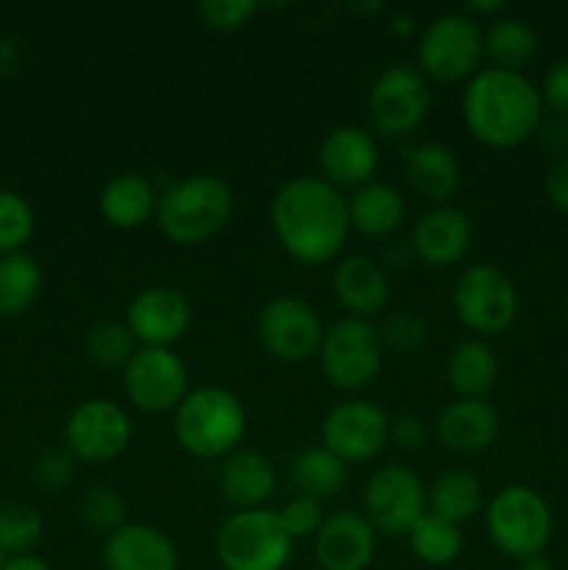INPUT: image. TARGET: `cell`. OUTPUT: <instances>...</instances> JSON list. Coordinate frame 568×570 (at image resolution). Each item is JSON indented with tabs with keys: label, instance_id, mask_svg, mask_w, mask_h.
I'll list each match as a JSON object with an SVG mask.
<instances>
[{
	"label": "cell",
	"instance_id": "obj_1",
	"mask_svg": "<svg viewBox=\"0 0 568 570\" xmlns=\"http://www.w3.org/2000/svg\"><path fill=\"white\" fill-rule=\"evenodd\" d=\"M271 223L282 248L304 265H323L351 234L349 200L323 178H293L276 193Z\"/></svg>",
	"mask_w": 568,
	"mask_h": 570
},
{
	"label": "cell",
	"instance_id": "obj_2",
	"mask_svg": "<svg viewBox=\"0 0 568 570\" xmlns=\"http://www.w3.org/2000/svg\"><path fill=\"white\" fill-rule=\"evenodd\" d=\"M462 117L468 131L488 148H516L538 131L543 100L523 72L488 67L466 87Z\"/></svg>",
	"mask_w": 568,
	"mask_h": 570
},
{
	"label": "cell",
	"instance_id": "obj_3",
	"mask_svg": "<svg viewBox=\"0 0 568 570\" xmlns=\"http://www.w3.org/2000/svg\"><path fill=\"white\" fill-rule=\"evenodd\" d=\"M178 445L198 460H217L237 451L245 434L243 401L226 387L189 390L173 417Z\"/></svg>",
	"mask_w": 568,
	"mask_h": 570
},
{
	"label": "cell",
	"instance_id": "obj_4",
	"mask_svg": "<svg viewBox=\"0 0 568 570\" xmlns=\"http://www.w3.org/2000/svg\"><path fill=\"white\" fill-rule=\"evenodd\" d=\"M232 189L223 178L200 173L173 184L156 204V220L167 239L198 245L215 237L232 217Z\"/></svg>",
	"mask_w": 568,
	"mask_h": 570
},
{
	"label": "cell",
	"instance_id": "obj_5",
	"mask_svg": "<svg viewBox=\"0 0 568 570\" xmlns=\"http://www.w3.org/2000/svg\"><path fill=\"white\" fill-rule=\"evenodd\" d=\"M215 549L226 570H282L293 554V538L278 512L245 510L223 523Z\"/></svg>",
	"mask_w": 568,
	"mask_h": 570
},
{
	"label": "cell",
	"instance_id": "obj_6",
	"mask_svg": "<svg viewBox=\"0 0 568 570\" xmlns=\"http://www.w3.org/2000/svg\"><path fill=\"white\" fill-rule=\"evenodd\" d=\"M488 532L507 557L543 554L551 540V510L543 495L523 484L499 490L488 504Z\"/></svg>",
	"mask_w": 568,
	"mask_h": 570
},
{
	"label": "cell",
	"instance_id": "obj_7",
	"mask_svg": "<svg viewBox=\"0 0 568 570\" xmlns=\"http://www.w3.org/2000/svg\"><path fill=\"white\" fill-rule=\"evenodd\" d=\"M484 37L468 14H443L418 37V61L429 78L457 83L479 72Z\"/></svg>",
	"mask_w": 568,
	"mask_h": 570
},
{
	"label": "cell",
	"instance_id": "obj_8",
	"mask_svg": "<svg viewBox=\"0 0 568 570\" xmlns=\"http://www.w3.org/2000/svg\"><path fill=\"white\" fill-rule=\"evenodd\" d=\"M382 351L376 326L360 317H345L323 332L317 360L329 384L337 390H362L382 371Z\"/></svg>",
	"mask_w": 568,
	"mask_h": 570
},
{
	"label": "cell",
	"instance_id": "obj_9",
	"mask_svg": "<svg viewBox=\"0 0 568 570\" xmlns=\"http://www.w3.org/2000/svg\"><path fill=\"white\" fill-rule=\"evenodd\" d=\"M454 312L477 334H501L518 315V293L505 271L496 265H473L454 284Z\"/></svg>",
	"mask_w": 568,
	"mask_h": 570
},
{
	"label": "cell",
	"instance_id": "obj_10",
	"mask_svg": "<svg viewBox=\"0 0 568 570\" xmlns=\"http://www.w3.org/2000/svg\"><path fill=\"white\" fill-rule=\"evenodd\" d=\"M362 504L373 532L407 538L410 529L427 515V488L410 468L388 465L368 479Z\"/></svg>",
	"mask_w": 568,
	"mask_h": 570
},
{
	"label": "cell",
	"instance_id": "obj_11",
	"mask_svg": "<svg viewBox=\"0 0 568 570\" xmlns=\"http://www.w3.org/2000/svg\"><path fill=\"white\" fill-rule=\"evenodd\" d=\"M429 89L418 70L404 65L388 67L368 92V117L382 137H407L427 117Z\"/></svg>",
	"mask_w": 568,
	"mask_h": 570
},
{
	"label": "cell",
	"instance_id": "obj_12",
	"mask_svg": "<svg viewBox=\"0 0 568 570\" xmlns=\"http://www.w3.org/2000/svg\"><path fill=\"white\" fill-rule=\"evenodd\" d=\"M123 387L137 410L161 415L187 399V367L170 348H139L123 367Z\"/></svg>",
	"mask_w": 568,
	"mask_h": 570
},
{
	"label": "cell",
	"instance_id": "obj_13",
	"mask_svg": "<svg viewBox=\"0 0 568 570\" xmlns=\"http://www.w3.org/2000/svg\"><path fill=\"white\" fill-rule=\"evenodd\" d=\"M256 332L267 354L282 362L310 360L323 343L321 317L306 301L298 298H273L262 306Z\"/></svg>",
	"mask_w": 568,
	"mask_h": 570
},
{
	"label": "cell",
	"instance_id": "obj_14",
	"mask_svg": "<svg viewBox=\"0 0 568 570\" xmlns=\"http://www.w3.org/2000/svg\"><path fill=\"white\" fill-rule=\"evenodd\" d=\"M67 451L84 462H109L131 443V421L115 401H84L67 417Z\"/></svg>",
	"mask_w": 568,
	"mask_h": 570
},
{
	"label": "cell",
	"instance_id": "obj_15",
	"mask_svg": "<svg viewBox=\"0 0 568 570\" xmlns=\"http://www.w3.org/2000/svg\"><path fill=\"white\" fill-rule=\"evenodd\" d=\"M390 440V421L371 401H343L321 426V445L343 462L373 460Z\"/></svg>",
	"mask_w": 568,
	"mask_h": 570
},
{
	"label": "cell",
	"instance_id": "obj_16",
	"mask_svg": "<svg viewBox=\"0 0 568 570\" xmlns=\"http://www.w3.org/2000/svg\"><path fill=\"white\" fill-rule=\"evenodd\" d=\"M323 181L334 189H360L371 184L379 167L376 139L356 126H340L329 134L317 150Z\"/></svg>",
	"mask_w": 568,
	"mask_h": 570
},
{
	"label": "cell",
	"instance_id": "obj_17",
	"mask_svg": "<svg viewBox=\"0 0 568 570\" xmlns=\"http://www.w3.org/2000/svg\"><path fill=\"white\" fill-rule=\"evenodd\" d=\"M128 332L145 348H170L189 326V301L173 287H148L128 304Z\"/></svg>",
	"mask_w": 568,
	"mask_h": 570
},
{
	"label": "cell",
	"instance_id": "obj_18",
	"mask_svg": "<svg viewBox=\"0 0 568 570\" xmlns=\"http://www.w3.org/2000/svg\"><path fill=\"white\" fill-rule=\"evenodd\" d=\"M376 554V532L360 512H334L315 534V560L323 570H368Z\"/></svg>",
	"mask_w": 568,
	"mask_h": 570
},
{
	"label": "cell",
	"instance_id": "obj_19",
	"mask_svg": "<svg viewBox=\"0 0 568 570\" xmlns=\"http://www.w3.org/2000/svg\"><path fill=\"white\" fill-rule=\"evenodd\" d=\"M106 570H178V549L161 529L126 523L106 538Z\"/></svg>",
	"mask_w": 568,
	"mask_h": 570
},
{
	"label": "cell",
	"instance_id": "obj_20",
	"mask_svg": "<svg viewBox=\"0 0 568 570\" xmlns=\"http://www.w3.org/2000/svg\"><path fill=\"white\" fill-rule=\"evenodd\" d=\"M471 245V220L460 209L438 206L412 228V250L432 267L457 265Z\"/></svg>",
	"mask_w": 568,
	"mask_h": 570
},
{
	"label": "cell",
	"instance_id": "obj_21",
	"mask_svg": "<svg viewBox=\"0 0 568 570\" xmlns=\"http://www.w3.org/2000/svg\"><path fill=\"white\" fill-rule=\"evenodd\" d=\"M499 438V412L484 399H460L438 417V440L454 454H482Z\"/></svg>",
	"mask_w": 568,
	"mask_h": 570
},
{
	"label": "cell",
	"instance_id": "obj_22",
	"mask_svg": "<svg viewBox=\"0 0 568 570\" xmlns=\"http://www.w3.org/2000/svg\"><path fill=\"white\" fill-rule=\"evenodd\" d=\"M334 295L351 317L365 321L388 306L390 284L376 262L368 256H349L334 267Z\"/></svg>",
	"mask_w": 568,
	"mask_h": 570
},
{
	"label": "cell",
	"instance_id": "obj_23",
	"mask_svg": "<svg viewBox=\"0 0 568 570\" xmlns=\"http://www.w3.org/2000/svg\"><path fill=\"white\" fill-rule=\"evenodd\" d=\"M407 178L410 187L429 204L443 206L460 193V161L445 145L423 142L407 154Z\"/></svg>",
	"mask_w": 568,
	"mask_h": 570
},
{
	"label": "cell",
	"instance_id": "obj_24",
	"mask_svg": "<svg viewBox=\"0 0 568 570\" xmlns=\"http://www.w3.org/2000/svg\"><path fill=\"white\" fill-rule=\"evenodd\" d=\"M276 488V471L271 460L256 451H234L226 456L221 468L223 499L239 512L259 510L262 501L271 499Z\"/></svg>",
	"mask_w": 568,
	"mask_h": 570
},
{
	"label": "cell",
	"instance_id": "obj_25",
	"mask_svg": "<svg viewBox=\"0 0 568 570\" xmlns=\"http://www.w3.org/2000/svg\"><path fill=\"white\" fill-rule=\"evenodd\" d=\"M156 204L159 198H156L150 181L137 173L115 176L100 193V215L115 228H139L154 215Z\"/></svg>",
	"mask_w": 568,
	"mask_h": 570
},
{
	"label": "cell",
	"instance_id": "obj_26",
	"mask_svg": "<svg viewBox=\"0 0 568 570\" xmlns=\"http://www.w3.org/2000/svg\"><path fill=\"white\" fill-rule=\"evenodd\" d=\"M351 228L365 237H388L404 220V198L390 184L371 181L354 189L349 200Z\"/></svg>",
	"mask_w": 568,
	"mask_h": 570
},
{
	"label": "cell",
	"instance_id": "obj_27",
	"mask_svg": "<svg viewBox=\"0 0 568 570\" xmlns=\"http://www.w3.org/2000/svg\"><path fill=\"white\" fill-rule=\"evenodd\" d=\"M345 476H349L345 462L337 460V456H334L332 451L323 449V445L301 451L293 460V465H290V482L298 490V495L315 499L321 501V504L326 499H334V495L343 490Z\"/></svg>",
	"mask_w": 568,
	"mask_h": 570
},
{
	"label": "cell",
	"instance_id": "obj_28",
	"mask_svg": "<svg viewBox=\"0 0 568 570\" xmlns=\"http://www.w3.org/2000/svg\"><path fill=\"white\" fill-rule=\"evenodd\" d=\"M499 376V362L482 340H466L449 354V382L460 399H482Z\"/></svg>",
	"mask_w": 568,
	"mask_h": 570
},
{
	"label": "cell",
	"instance_id": "obj_29",
	"mask_svg": "<svg viewBox=\"0 0 568 570\" xmlns=\"http://www.w3.org/2000/svg\"><path fill=\"white\" fill-rule=\"evenodd\" d=\"M427 507L432 515L445 518L451 523H466L482 507V484L468 471H449L434 479L427 490Z\"/></svg>",
	"mask_w": 568,
	"mask_h": 570
},
{
	"label": "cell",
	"instance_id": "obj_30",
	"mask_svg": "<svg viewBox=\"0 0 568 570\" xmlns=\"http://www.w3.org/2000/svg\"><path fill=\"white\" fill-rule=\"evenodd\" d=\"M42 267L26 250L0 256V317H17L37 301Z\"/></svg>",
	"mask_w": 568,
	"mask_h": 570
},
{
	"label": "cell",
	"instance_id": "obj_31",
	"mask_svg": "<svg viewBox=\"0 0 568 570\" xmlns=\"http://www.w3.org/2000/svg\"><path fill=\"white\" fill-rule=\"evenodd\" d=\"M484 53L499 70L521 72V67L538 53V33L521 17H499L484 33Z\"/></svg>",
	"mask_w": 568,
	"mask_h": 570
},
{
	"label": "cell",
	"instance_id": "obj_32",
	"mask_svg": "<svg viewBox=\"0 0 568 570\" xmlns=\"http://www.w3.org/2000/svg\"><path fill=\"white\" fill-rule=\"evenodd\" d=\"M407 540H410L412 554H415L421 562H427V566H434V568L451 566L462 551L460 527L445 521V518L432 515L429 510L427 515L410 529Z\"/></svg>",
	"mask_w": 568,
	"mask_h": 570
},
{
	"label": "cell",
	"instance_id": "obj_33",
	"mask_svg": "<svg viewBox=\"0 0 568 570\" xmlns=\"http://www.w3.org/2000/svg\"><path fill=\"white\" fill-rule=\"evenodd\" d=\"M134 343L137 340L128 332L126 323L117 321L95 323V326H89L87 337H84L89 360L100 367H126L128 360L137 354Z\"/></svg>",
	"mask_w": 568,
	"mask_h": 570
},
{
	"label": "cell",
	"instance_id": "obj_34",
	"mask_svg": "<svg viewBox=\"0 0 568 570\" xmlns=\"http://www.w3.org/2000/svg\"><path fill=\"white\" fill-rule=\"evenodd\" d=\"M42 540V518L28 504L0 507V551L3 557L31 554L33 546Z\"/></svg>",
	"mask_w": 568,
	"mask_h": 570
},
{
	"label": "cell",
	"instance_id": "obj_35",
	"mask_svg": "<svg viewBox=\"0 0 568 570\" xmlns=\"http://www.w3.org/2000/svg\"><path fill=\"white\" fill-rule=\"evenodd\" d=\"M78 515L87 529L98 534H115L117 529L126 527V501L117 490L95 484L84 493L81 504H78Z\"/></svg>",
	"mask_w": 568,
	"mask_h": 570
},
{
	"label": "cell",
	"instance_id": "obj_36",
	"mask_svg": "<svg viewBox=\"0 0 568 570\" xmlns=\"http://www.w3.org/2000/svg\"><path fill=\"white\" fill-rule=\"evenodd\" d=\"M33 234V212L22 195L0 189V256L17 254Z\"/></svg>",
	"mask_w": 568,
	"mask_h": 570
},
{
	"label": "cell",
	"instance_id": "obj_37",
	"mask_svg": "<svg viewBox=\"0 0 568 570\" xmlns=\"http://www.w3.org/2000/svg\"><path fill=\"white\" fill-rule=\"evenodd\" d=\"M379 340H382V348L395 351V354H410L427 343V323L407 309L393 312L379 328Z\"/></svg>",
	"mask_w": 568,
	"mask_h": 570
},
{
	"label": "cell",
	"instance_id": "obj_38",
	"mask_svg": "<svg viewBox=\"0 0 568 570\" xmlns=\"http://www.w3.org/2000/svg\"><path fill=\"white\" fill-rule=\"evenodd\" d=\"M256 9H259V6H256L254 0H204V3H198L195 11H198L200 22H204L206 28L228 33L243 28L245 22L256 14Z\"/></svg>",
	"mask_w": 568,
	"mask_h": 570
},
{
	"label": "cell",
	"instance_id": "obj_39",
	"mask_svg": "<svg viewBox=\"0 0 568 570\" xmlns=\"http://www.w3.org/2000/svg\"><path fill=\"white\" fill-rule=\"evenodd\" d=\"M278 521H282L284 532L293 540L306 538V534H317V529L323 527V507L321 501L306 499V495H295L284 504V510L278 512Z\"/></svg>",
	"mask_w": 568,
	"mask_h": 570
},
{
	"label": "cell",
	"instance_id": "obj_40",
	"mask_svg": "<svg viewBox=\"0 0 568 570\" xmlns=\"http://www.w3.org/2000/svg\"><path fill=\"white\" fill-rule=\"evenodd\" d=\"M33 484L45 493L65 490L76 476V456L70 451H45L33 465Z\"/></svg>",
	"mask_w": 568,
	"mask_h": 570
},
{
	"label": "cell",
	"instance_id": "obj_41",
	"mask_svg": "<svg viewBox=\"0 0 568 570\" xmlns=\"http://www.w3.org/2000/svg\"><path fill=\"white\" fill-rule=\"evenodd\" d=\"M540 100H543V109L551 111V117L568 120V59L557 61L546 72L543 87H540Z\"/></svg>",
	"mask_w": 568,
	"mask_h": 570
},
{
	"label": "cell",
	"instance_id": "obj_42",
	"mask_svg": "<svg viewBox=\"0 0 568 570\" xmlns=\"http://www.w3.org/2000/svg\"><path fill=\"white\" fill-rule=\"evenodd\" d=\"M390 440H393L401 451L421 449V445L429 440L427 423H423L418 415L404 412V415H399L393 423H390Z\"/></svg>",
	"mask_w": 568,
	"mask_h": 570
},
{
	"label": "cell",
	"instance_id": "obj_43",
	"mask_svg": "<svg viewBox=\"0 0 568 570\" xmlns=\"http://www.w3.org/2000/svg\"><path fill=\"white\" fill-rule=\"evenodd\" d=\"M546 198L551 200V206L560 212H568V154L557 156L555 161L546 170Z\"/></svg>",
	"mask_w": 568,
	"mask_h": 570
},
{
	"label": "cell",
	"instance_id": "obj_44",
	"mask_svg": "<svg viewBox=\"0 0 568 570\" xmlns=\"http://www.w3.org/2000/svg\"><path fill=\"white\" fill-rule=\"evenodd\" d=\"M535 137H538L540 148L549 150L551 156H566L568 154V122L562 120V117H551V120H540L538 131H535Z\"/></svg>",
	"mask_w": 568,
	"mask_h": 570
},
{
	"label": "cell",
	"instance_id": "obj_45",
	"mask_svg": "<svg viewBox=\"0 0 568 570\" xmlns=\"http://www.w3.org/2000/svg\"><path fill=\"white\" fill-rule=\"evenodd\" d=\"M0 570H50V566L45 560L33 554H22V557H6L3 568Z\"/></svg>",
	"mask_w": 568,
	"mask_h": 570
},
{
	"label": "cell",
	"instance_id": "obj_46",
	"mask_svg": "<svg viewBox=\"0 0 568 570\" xmlns=\"http://www.w3.org/2000/svg\"><path fill=\"white\" fill-rule=\"evenodd\" d=\"M505 9V0H490V3H477V0H471V3H466V11H473V14H499V11Z\"/></svg>",
	"mask_w": 568,
	"mask_h": 570
},
{
	"label": "cell",
	"instance_id": "obj_47",
	"mask_svg": "<svg viewBox=\"0 0 568 570\" xmlns=\"http://www.w3.org/2000/svg\"><path fill=\"white\" fill-rule=\"evenodd\" d=\"M518 570H551V562L546 560V554H532L518 560Z\"/></svg>",
	"mask_w": 568,
	"mask_h": 570
},
{
	"label": "cell",
	"instance_id": "obj_48",
	"mask_svg": "<svg viewBox=\"0 0 568 570\" xmlns=\"http://www.w3.org/2000/svg\"><path fill=\"white\" fill-rule=\"evenodd\" d=\"M3 562H6V557H3V551H0V568H3Z\"/></svg>",
	"mask_w": 568,
	"mask_h": 570
},
{
	"label": "cell",
	"instance_id": "obj_49",
	"mask_svg": "<svg viewBox=\"0 0 568 570\" xmlns=\"http://www.w3.org/2000/svg\"><path fill=\"white\" fill-rule=\"evenodd\" d=\"M566 326H568V309H566Z\"/></svg>",
	"mask_w": 568,
	"mask_h": 570
}]
</instances>
